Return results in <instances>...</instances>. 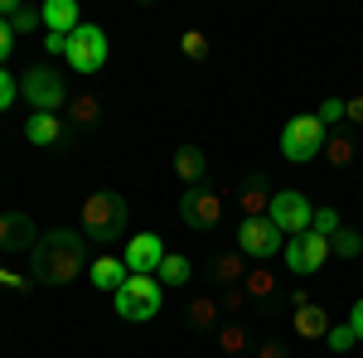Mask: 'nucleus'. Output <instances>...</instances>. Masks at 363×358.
I'll list each match as a JSON object with an SVG mask.
<instances>
[{"mask_svg": "<svg viewBox=\"0 0 363 358\" xmlns=\"http://www.w3.org/2000/svg\"><path fill=\"white\" fill-rule=\"evenodd\" d=\"M87 272V237L83 228H54L39 233V242L29 252V281L39 286H68L73 276Z\"/></svg>", "mask_w": 363, "mask_h": 358, "instance_id": "1", "label": "nucleus"}, {"mask_svg": "<svg viewBox=\"0 0 363 358\" xmlns=\"http://www.w3.org/2000/svg\"><path fill=\"white\" fill-rule=\"evenodd\" d=\"M126 223H131V208L112 189H97L83 203V237H92V242H116L126 233Z\"/></svg>", "mask_w": 363, "mask_h": 358, "instance_id": "2", "label": "nucleus"}, {"mask_svg": "<svg viewBox=\"0 0 363 358\" xmlns=\"http://www.w3.org/2000/svg\"><path fill=\"white\" fill-rule=\"evenodd\" d=\"M112 301H116V315H121V320L145 325V320L160 315V305H165V286H160L155 276H126V286L116 291Z\"/></svg>", "mask_w": 363, "mask_h": 358, "instance_id": "3", "label": "nucleus"}, {"mask_svg": "<svg viewBox=\"0 0 363 358\" xmlns=\"http://www.w3.org/2000/svg\"><path fill=\"white\" fill-rule=\"evenodd\" d=\"M325 150V121L320 116H291L286 131H281V155L291 165H306Z\"/></svg>", "mask_w": 363, "mask_h": 358, "instance_id": "4", "label": "nucleus"}, {"mask_svg": "<svg viewBox=\"0 0 363 358\" xmlns=\"http://www.w3.org/2000/svg\"><path fill=\"white\" fill-rule=\"evenodd\" d=\"M20 97H25L34 111H54L58 116V107L68 102V83L58 78L49 63H39V68H29L25 78H20Z\"/></svg>", "mask_w": 363, "mask_h": 358, "instance_id": "5", "label": "nucleus"}, {"mask_svg": "<svg viewBox=\"0 0 363 358\" xmlns=\"http://www.w3.org/2000/svg\"><path fill=\"white\" fill-rule=\"evenodd\" d=\"M267 218L277 223V233L301 237V233H310L315 208H310V198H306L301 189H277V194H272V203H267Z\"/></svg>", "mask_w": 363, "mask_h": 358, "instance_id": "6", "label": "nucleus"}, {"mask_svg": "<svg viewBox=\"0 0 363 358\" xmlns=\"http://www.w3.org/2000/svg\"><path fill=\"white\" fill-rule=\"evenodd\" d=\"M68 63H73V73L92 78V73L107 63V34L97 25H78L68 34Z\"/></svg>", "mask_w": 363, "mask_h": 358, "instance_id": "7", "label": "nucleus"}, {"mask_svg": "<svg viewBox=\"0 0 363 358\" xmlns=\"http://www.w3.org/2000/svg\"><path fill=\"white\" fill-rule=\"evenodd\" d=\"M179 218L189 223L194 233H208V228H218V218H223V198L208 189V184H189V189L179 194Z\"/></svg>", "mask_w": 363, "mask_h": 358, "instance_id": "8", "label": "nucleus"}, {"mask_svg": "<svg viewBox=\"0 0 363 358\" xmlns=\"http://www.w3.org/2000/svg\"><path fill=\"white\" fill-rule=\"evenodd\" d=\"M281 242H286V237L277 233V223H272V218H242V223H238V252H242V257L272 262V257L281 252Z\"/></svg>", "mask_w": 363, "mask_h": 358, "instance_id": "9", "label": "nucleus"}, {"mask_svg": "<svg viewBox=\"0 0 363 358\" xmlns=\"http://www.w3.org/2000/svg\"><path fill=\"white\" fill-rule=\"evenodd\" d=\"M330 262V237L320 233H301V237H286V267L296 276H315Z\"/></svg>", "mask_w": 363, "mask_h": 358, "instance_id": "10", "label": "nucleus"}, {"mask_svg": "<svg viewBox=\"0 0 363 358\" xmlns=\"http://www.w3.org/2000/svg\"><path fill=\"white\" fill-rule=\"evenodd\" d=\"M121 262H126L131 276H155L160 262H165V242H160L155 233H136V237L126 242V252H121Z\"/></svg>", "mask_w": 363, "mask_h": 358, "instance_id": "11", "label": "nucleus"}, {"mask_svg": "<svg viewBox=\"0 0 363 358\" xmlns=\"http://www.w3.org/2000/svg\"><path fill=\"white\" fill-rule=\"evenodd\" d=\"M39 242V228L29 213H15V208H5L0 213V252H34Z\"/></svg>", "mask_w": 363, "mask_h": 358, "instance_id": "12", "label": "nucleus"}, {"mask_svg": "<svg viewBox=\"0 0 363 358\" xmlns=\"http://www.w3.org/2000/svg\"><path fill=\"white\" fill-rule=\"evenodd\" d=\"M44 34H73V29L83 25V15H78V0H44Z\"/></svg>", "mask_w": 363, "mask_h": 358, "instance_id": "13", "label": "nucleus"}, {"mask_svg": "<svg viewBox=\"0 0 363 358\" xmlns=\"http://www.w3.org/2000/svg\"><path fill=\"white\" fill-rule=\"evenodd\" d=\"M25 140L49 150V145H58V140H63V121H58L54 111H34V116L25 121Z\"/></svg>", "mask_w": 363, "mask_h": 358, "instance_id": "14", "label": "nucleus"}, {"mask_svg": "<svg viewBox=\"0 0 363 358\" xmlns=\"http://www.w3.org/2000/svg\"><path fill=\"white\" fill-rule=\"evenodd\" d=\"M174 174H179L184 184H203V174H208V155H203L199 145H179V150H174Z\"/></svg>", "mask_w": 363, "mask_h": 358, "instance_id": "15", "label": "nucleus"}, {"mask_svg": "<svg viewBox=\"0 0 363 358\" xmlns=\"http://www.w3.org/2000/svg\"><path fill=\"white\" fill-rule=\"evenodd\" d=\"M335 330V325H330V310H325V305H301V310H296V334H301V339H325V334Z\"/></svg>", "mask_w": 363, "mask_h": 358, "instance_id": "16", "label": "nucleus"}, {"mask_svg": "<svg viewBox=\"0 0 363 358\" xmlns=\"http://www.w3.org/2000/svg\"><path fill=\"white\" fill-rule=\"evenodd\" d=\"M126 262H121V257H97V262H92V286H97V291H121V286H126Z\"/></svg>", "mask_w": 363, "mask_h": 358, "instance_id": "17", "label": "nucleus"}, {"mask_svg": "<svg viewBox=\"0 0 363 358\" xmlns=\"http://www.w3.org/2000/svg\"><path fill=\"white\" fill-rule=\"evenodd\" d=\"M267 203H272L267 174H247L242 179V208H247V218H267Z\"/></svg>", "mask_w": 363, "mask_h": 358, "instance_id": "18", "label": "nucleus"}, {"mask_svg": "<svg viewBox=\"0 0 363 358\" xmlns=\"http://www.w3.org/2000/svg\"><path fill=\"white\" fill-rule=\"evenodd\" d=\"M213 276L223 281V286H238V281H247V257L233 247L223 252V257H213Z\"/></svg>", "mask_w": 363, "mask_h": 358, "instance_id": "19", "label": "nucleus"}, {"mask_svg": "<svg viewBox=\"0 0 363 358\" xmlns=\"http://www.w3.org/2000/svg\"><path fill=\"white\" fill-rule=\"evenodd\" d=\"M189 276H194L189 257H179V252H165V262H160L155 281H160V286H189Z\"/></svg>", "mask_w": 363, "mask_h": 358, "instance_id": "20", "label": "nucleus"}, {"mask_svg": "<svg viewBox=\"0 0 363 358\" xmlns=\"http://www.w3.org/2000/svg\"><path fill=\"white\" fill-rule=\"evenodd\" d=\"M247 301H277V276L272 272H247Z\"/></svg>", "mask_w": 363, "mask_h": 358, "instance_id": "21", "label": "nucleus"}, {"mask_svg": "<svg viewBox=\"0 0 363 358\" xmlns=\"http://www.w3.org/2000/svg\"><path fill=\"white\" fill-rule=\"evenodd\" d=\"M218 310H223L218 301H208V296H199V301L189 305V325H194V330H213V325H218Z\"/></svg>", "mask_w": 363, "mask_h": 358, "instance_id": "22", "label": "nucleus"}, {"mask_svg": "<svg viewBox=\"0 0 363 358\" xmlns=\"http://www.w3.org/2000/svg\"><path fill=\"white\" fill-rule=\"evenodd\" d=\"M330 252H339V257H363V233H354V228H339L335 237H330Z\"/></svg>", "mask_w": 363, "mask_h": 358, "instance_id": "23", "label": "nucleus"}, {"mask_svg": "<svg viewBox=\"0 0 363 358\" xmlns=\"http://www.w3.org/2000/svg\"><path fill=\"white\" fill-rule=\"evenodd\" d=\"M179 49H184V58H194V63H208V39H203V29H184V34H179Z\"/></svg>", "mask_w": 363, "mask_h": 358, "instance_id": "24", "label": "nucleus"}, {"mask_svg": "<svg viewBox=\"0 0 363 358\" xmlns=\"http://www.w3.org/2000/svg\"><path fill=\"white\" fill-rule=\"evenodd\" d=\"M325 160L344 169L349 160H354V140H349V136H335V140H325Z\"/></svg>", "mask_w": 363, "mask_h": 358, "instance_id": "25", "label": "nucleus"}, {"mask_svg": "<svg viewBox=\"0 0 363 358\" xmlns=\"http://www.w3.org/2000/svg\"><path fill=\"white\" fill-rule=\"evenodd\" d=\"M310 233H320V237H335L339 233V208H315V218H310Z\"/></svg>", "mask_w": 363, "mask_h": 358, "instance_id": "26", "label": "nucleus"}, {"mask_svg": "<svg viewBox=\"0 0 363 358\" xmlns=\"http://www.w3.org/2000/svg\"><path fill=\"white\" fill-rule=\"evenodd\" d=\"M218 349H223V354H242V349H247V330H242V325H223V330H218Z\"/></svg>", "mask_w": 363, "mask_h": 358, "instance_id": "27", "label": "nucleus"}, {"mask_svg": "<svg viewBox=\"0 0 363 358\" xmlns=\"http://www.w3.org/2000/svg\"><path fill=\"white\" fill-rule=\"evenodd\" d=\"M325 344H330V349H335V354H349V349H354V344H359V334L349 330V325H335V330L325 334Z\"/></svg>", "mask_w": 363, "mask_h": 358, "instance_id": "28", "label": "nucleus"}, {"mask_svg": "<svg viewBox=\"0 0 363 358\" xmlns=\"http://www.w3.org/2000/svg\"><path fill=\"white\" fill-rule=\"evenodd\" d=\"M39 25H44V15H39V10H29V5H20V10H15V20H10L15 34H34Z\"/></svg>", "mask_w": 363, "mask_h": 358, "instance_id": "29", "label": "nucleus"}, {"mask_svg": "<svg viewBox=\"0 0 363 358\" xmlns=\"http://www.w3.org/2000/svg\"><path fill=\"white\" fill-rule=\"evenodd\" d=\"M325 126H335V121H344V97H325V107L315 111Z\"/></svg>", "mask_w": 363, "mask_h": 358, "instance_id": "30", "label": "nucleus"}, {"mask_svg": "<svg viewBox=\"0 0 363 358\" xmlns=\"http://www.w3.org/2000/svg\"><path fill=\"white\" fill-rule=\"evenodd\" d=\"M10 107H15V73L0 68V111H10Z\"/></svg>", "mask_w": 363, "mask_h": 358, "instance_id": "31", "label": "nucleus"}, {"mask_svg": "<svg viewBox=\"0 0 363 358\" xmlns=\"http://www.w3.org/2000/svg\"><path fill=\"white\" fill-rule=\"evenodd\" d=\"M73 116H78L83 126H92V121H97V102H92V97H78V102H73Z\"/></svg>", "mask_w": 363, "mask_h": 358, "instance_id": "32", "label": "nucleus"}, {"mask_svg": "<svg viewBox=\"0 0 363 358\" xmlns=\"http://www.w3.org/2000/svg\"><path fill=\"white\" fill-rule=\"evenodd\" d=\"M10 54H15V29L0 20V68H5V58H10Z\"/></svg>", "mask_w": 363, "mask_h": 358, "instance_id": "33", "label": "nucleus"}, {"mask_svg": "<svg viewBox=\"0 0 363 358\" xmlns=\"http://www.w3.org/2000/svg\"><path fill=\"white\" fill-rule=\"evenodd\" d=\"M0 286H5V291H29V276H15V272L0 267Z\"/></svg>", "mask_w": 363, "mask_h": 358, "instance_id": "34", "label": "nucleus"}, {"mask_svg": "<svg viewBox=\"0 0 363 358\" xmlns=\"http://www.w3.org/2000/svg\"><path fill=\"white\" fill-rule=\"evenodd\" d=\"M44 54H63L68 58V39H63V34H44Z\"/></svg>", "mask_w": 363, "mask_h": 358, "instance_id": "35", "label": "nucleus"}, {"mask_svg": "<svg viewBox=\"0 0 363 358\" xmlns=\"http://www.w3.org/2000/svg\"><path fill=\"white\" fill-rule=\"evenodd\" d=\"M344 116H349V121H359V126H363V92H359V97H349V102H344Z\"/></svg>", "mask_w": 363, "mask_h": 358, "instance_id": "36", "label": "nucleus"}, {"mask_svg": "<svg viewBox=\"0 0 363 358\" xmlns=\"http://www.w3.org/2000/svg\"><path fill=\"white\" fill-rule=\"evenodd\" d=\"M349 330L363 339V301H354V310H349Z\"/></svg>", "mask_w": 363, "mask_h": 358, "instance_id": "37", "label": "nucleus"}, {"mask_svg": "<svg viewBox=\"0 0 363 358\" xmlns=\"http://www.w3.org/2000/svg\"><path fill=\"white\" fill-rule=\"evenodd\" d=\"M257 358H286V349H281V344H262V354Z\"/></svg>", "mask_w": 363, "mask_h": 358, "instance_id": "38", "label": "nucleus"}]
</instances>
